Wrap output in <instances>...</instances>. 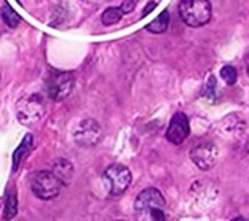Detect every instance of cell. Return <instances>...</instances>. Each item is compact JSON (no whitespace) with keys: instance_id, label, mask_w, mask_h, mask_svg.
<instances>
[{"instance_id":"6da1fadb","label":"cell","mask_w":249,"mask_h":221,"mask_svg":"<svg viewBox=\"0 0 249 221\" xmlns=\"http://www.w3.org/2000/svg\"><path fill=\"white\" fill-rule=\"evenodd\" d=\"M179 15L190 27H201L209 22L213 16V7L209 0H180Z\"/></svg>"},{"instance_id":"7a4b0ae2","label":"cell","mask_w":249,"mask_h":221,"mask_svg":"<svg viewBox=\"0 0 249 221\" xmlns=\"http://www.w3.org/2000/svg\"><path fill=\"white\" fill-rule=\"evenodd\" d=\"M166 205L165 197L157 188H147L141 191L134 201V208L138 213L147 215L152 220H165L163 208Z\"/></svg>"},{"instance_id":"3957f363","label":"cell","mask_w":249,"mask_h":221,"mask_svg":"<svg viewBox=\"0 0 249 221\" xmlns=\"http://www.w3.org/2000/svg\"><path fill=\"white\" fill-rule=\"evenodd\" d=\"M32 192L38 199L42 201H50L54 199L62 189V181L56 177L53 172L48 171H40L32 177L31 181Z\"/></svg>"},{"instance_id":"277c9868","label":"cell","mask_w":249,"mask_h":221,"mask_svg":"<svg viewBox=\"0 0 249 221\" xmlns=\"http://www.w3.org/2000/svg\"><path fill=\"white\" fill-rule=\"evenodd\" d=\"M73 84H75V77L71 72H52L45 81V89L50 99L56 102L64 100L69 97L72 93Z\"/></svg>"},{"instance_id":"5b68a950","label":"cell","mask_w":249,"mask_h":221,"mask_svg":"<svg viewBox=\"0 0 249 221\" xmlns=\"http://www.w3.org/2000/svg\"><path fill=\"white\" fill-rule=\"evenodd\" d=\"M104 185L112 196H120L131 185V172L123 164H112L103 175Z\"/></svg>"},{"instance_id":"8992f818","label":"cell","mask_w":249,"mask_h":221,"mask_svg":"<svg viewBox=\"0 0 249 221\" xmlns=\"http://www.w3.org/2000/svg\"><path fill=\"white\" fill-rule=\"evenodd\" d=\"M43 113H45V105L38 94H32L29 97L22 99L18 105V118L26 124L40 120Z\"/></svg>"},{"instance_id":"52a82bcc","label":"cell","mask_w":249,"mask_h":221,"mask_svg":"<svg viewBox=\"0 0 249 221\" xmlns=\"http://www.w3.org/2000/svg\"><path fill=\"white\" fill-rule=\"evenodd\" d=\"M190 158L198 169L209 171V169L214 167V164L217 161V148L211 142H205V143L196 145L195 148L190 151Z\"/></svg>"},{"instance_id":"ba28073f","label":"cell","mask_w":249,"mask_h":221,"mask_svg":"<svg viewBox=\"0 0 249 221\" xmlns=\"http://www.w3.org/2000/svg\"><path fill=\"white\" fill-rule=\"evenodd\" d=\"M190 134V123L185 113L178 111L176 115L171 118V123L168 126L166 139L171 142L173 145H182L185 139Z\"/></svg>"},{"instance_id":"9c48e42d","label":"cell","mask_w":249,"mask_h":221,"mask_svg":"<svg viewBox=\"0 0 249 221\" xmlns=\"http://www.w3.org/2000/svg\"><path fill=\"white\" fill-rule=\"evenodd\" d=\"M101 140V127L94 120H85L75 131V142L80 146H94Z\"/></svg>"},{"instance_id":"30bf717a","label":"cell","mask_w":249,"mask_h":221,"mask_svg":"<svg viewBox=\"0 0 249 221\" xmlns=\"http://www.w3.org/2000/svg\"><path fill=\"white\" fill-rule=\"evenodd\" d=\"M53 174L62 181V185H69V181L72 180V174H73L72 162H69L67 159H59L54 164Z\"/></svg>"},{"instance_id":"8fae6325","label":"cell","mask_w":249,"mask_h":221,"mask_svg":"<svg viewBox=\"0 0 249 221\" xmlns=\"http://www.w3.org/2000/svg\"><path fill=\"white\" fill-rule=\"evenodd\" d=\"M32 143H34L32 135L27 134L26 137H24V140L21 142V145L18 146V150H16L15 155H13V171H18V167L21 166V162H22V159H24V156L31 151Z\"/></svg>"},{"instance_id":"7c38bea8","label":"cell","mask_w":249,"mask_h":221,"mask_svg":"<svg viewBox=\"0 0 249 221\" xmlns=\"http://www.w3.org/2000/svg\"><path fill=\"white\" fill-rule=\"evenodd\" d=\"M168 26H169V13L168 10H163L158 18H155L150 24H147L145 31H149L150 33H163L168 31Z\"/></svg>"},{"instance_id":"4fadbf2b","label":"cell","mask_w":249,"mask_h":221,"mask_svg":"<svg viewBox=\"0 0 249 221\" xmlns=\"http://www.w3.org/2000/svg\"><path fill=\"white\" fill-rule=\"evenodd\" d=\"M123 15L124 13H123L122 7H112V8H107L104 11L103 16H101V21H103L104 26H114L122 19Z\"/></svg>"},{"instance_id":"5bb4252c","label":"cell","mask_w":249,"mask_h":221,"mask_svg":"<svg viewBox=\"0 0 249 221\" xmlns=\"http://www.w3.org/2000/svg\"><path fill=\"white\" fill-rule=\"evenodd\" d=\"M2 19L8 27H11V29L18 27V24L21 22L19 15L16 13V11L10 7V5H3V7H2Z\"/></svg>"},{"instance_id":"9a60e30c","label":"cell","mask_w":249,"mask_h":221,"mask_svg":"<svg viewBox=\"0 0 249 221\" xmlns=\"http://www.w3.org/2000/svg\"><path fill=\"white\" fill-rule=\"evenodd\" d=\"M18 213V197H16V192L11 191L8 197H7V202H5V210H3V218L5 220H11L16 217Z\"/></svg>"},{"instance_id":"2e32d148","label":"cell","mask_w":249,"mask_h":221,"mask_svg":"<svg viewBox=\"0 0 249 221\" xmlns=\"http://www.w3.org/2000/svg\"><path fill=\"white\" fill-rule=\"evenodd\" d=\"M203 95H205V97H206L208 100H211V102L216 100L217 88H216V78H214L213 75H209V77H208L205 88H203Z\"/></svg>"},{"instance_id":"e0dca14e","label":"cell","mask_w":249,"mask_h":221,"mask_svg":"<svg viewBox=\"0 0 249 221\" xmlns=\"http://www.w3.org/2000/svg\"><path fill=\"white\" fill-rule=\"evenodd\" d=\"M220 77H222V80L229 84V86H233L236 83V78H238V73H236V69L231 65H224L222 69H220Z\"/></svg>"},{"instance_id":"ac0fdd59","label":"cell","mask_w":249,"mask_h":221,"mask_svg":"<svg viewBox=\"0 0 249 221\" xmlns=\"http://www.w3.org/2000/svg\"><path fill=\"white\" fill-rule=\"evenodd\" d=\"M139 0H124L123 5H122V10H123V13L126 15V13H131V11L136 8V3H138Z\"/></svg>"},{"instance_id":"d6986e66","label":"cell","mask_w":249,"mask_h":221,"mask_svg":"<svg viewBox=\"0 0 249 221\" xmlns=\"http://www.w3.org/2000/svg\"><path fill=\"white\" fill-rule=\"evenodd\" d=\"M155 7H157V3H155V2H150V3H149V7H145V8H144V11H142V16H145V15L152 13V11L155 10Z\"/></svg>"},{"instance_id":"ffe728a7","label":"cell","mask_w":249,"mask_h":221,"mask_svg":"<svg viewBox=\"0 0 249 221\" xmlns=\"http://www.w3.org/2000/svg\"><path fill=\"white\" fill-rule=\"evenodd\" d=\"M245 64H246V73H248V77H249V53L246 54V58H245Z\"/></svg>"}]
</instances>
